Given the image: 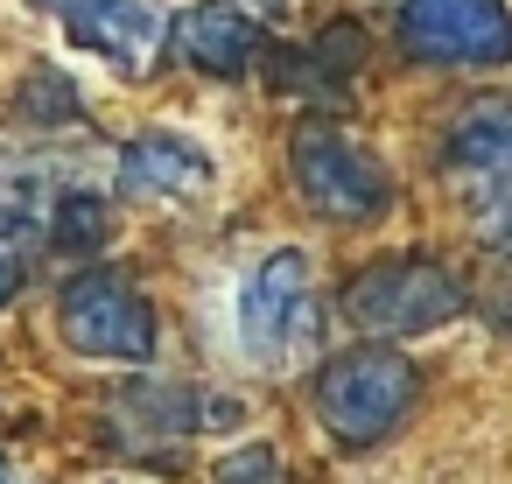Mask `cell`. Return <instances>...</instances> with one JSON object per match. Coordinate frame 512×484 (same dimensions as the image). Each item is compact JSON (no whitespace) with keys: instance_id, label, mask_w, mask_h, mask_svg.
I'll return each mask as SVG.
<instances>
[{"instance_id":"1","label":"cell","mask_w":512,"mask_h":484,"mask_svg":"<svg viewBox=\"0 0 512 484\" xmlns=\"http://www.w3.org/2000/svg\"><path fill=\"white\" fill-rule=\"evenodd\" d=\"M316 281H309V260L295 246H274L246 281H239V302H232V337L253 365H295L302 351H316Z\"/></svg>"},{"instance_id":"2","label":"cell","mask_w":512,"mask_h":484,"mask_svg":"<svg viewBox=\"0 0 512 484\" xmlns=\"http://www.w3.org/2000/svg\"><path fill=\"white\" fill-rule=\"evenodd\" d=\"M57 330H64V344L78 358H99V365H148L155 358V309L113 267H92V274L64 281Z\"/></svg>"},{"instance_id":"3","label":"cell","mask_w":512,"mask_h":484,"mask_svg":"<svg viewBox=\"0 0 512 484\" xmlns=\"http://www.w3.org/2000/svg\"><path fill=\"white\" fill-rule=\"evenodd\" d=\"M407 407H414V365L400 351H344L316 372V414L351 449L393 435Z\"/></svg>"},{"instance_id":"4","label":"cell","mask_w":512,"mask_h":484,"mask_svg":"<svg viewBox=\"0 0 512 484\" xmlns=\"http://www.w3.org/2000/svg\"><path fill=\"white\" fill-rule=\"evenodd\" d=\"M288 169H295L302 204H309L316 218H330V225H372V218H386V204H393L386 169H379L351 134H337V127H302L295 148H288Z\"/></svg>"},{"instance_id":"5","label":"cell","mask_w":512,"mask_h":484,"mask_svg":"<svg viewBox=\"0 0 512 484\" xmlns=\"http://www.w3.org/2000/svg\"><path fill=\"white\" fill-rule=\"evenodd\" d=\"M344 316L372 337H421L463 316V281L435 260H379L344 288Z\"/></svg>"},{"instance_id":"6","label":"cell","mask_w":512,"mask_h":484,"mask_svg":"<svg viewBox=\"0 0 512 484\" xmlns=\"http://www.w3.org/2000/svg\"><path fill=\"white\" fill-rule=\"evenodd\" d=\"M400 43L421 64L498 71V64H512V0H407Z\"/></svg>"},{"instance_id":"7","label":"cell","mask_w":512,"mask_h":484,"mask_svg":"<svg viewBox=\"0 0 512 484\" xmlns=\"http://www.w3.org/2000/svg\"><path fill=\"white\" fill-rule=\"evenodd\" d=\"M36 8L71 36L85 43L92 57H106L113 71H148L155 43H162V15L148 8V0H36Z\"/></svg>"},{"instance_id":"8","label":"cell","mask_w":512,"mask_h":484,"mask_svg":"<svg viewBox=\"0 0 512 484\" xmlns=\"http://www.w3.org/2000/svg\"><path fill=\"white\" fill-rule=\"evenodd\" d=\"M120 190L127 197H204L218 183V162L197 134H176V127H155V134H134L113 162Z\"/></svg>"},{"instance_id":"9","label":"cell","mask_w":512,"mask_h":484,"mask_svg":"<svg viewBox=\"0 0 512 484\" xmlns=\"http://www.w3.org/2000/svg\"><path fill=\"white\" fill-rule=\"evenodd\" d=\"M442 169L470 190H512V99H477L449 120Z\"/></svg>"},{"instance_id":"10","label":"cell","mask_w":512,"mask_h":484,"mask_svg":"<svg viewBox=\"0 0 512 484\" xmlns=\"http://www.w3.org/2000/svg\"><path fill=\"white\" fill-rule=\"evenodd\" d=\"M169 36H176V57L197 64L204 78H246V64L260 57V22L239 0H197L176 15Z\"/></svg>"},{"instance_id":"11","label":"cell","mask_w":512,"mask_h":484,"mask_svg":"<svg viewBox=\"0 0 512 484\" xmlns=\"http://www.w3.org/2000/svg\"><path fill=\"white\" fill-rule=\"evenodd\" d=\"M50 232H57V253H99L106 246V197L99 190H64Z\"/></svg>"},{"instance_id":"12","label":"cell","mask_w":512,"mask_h":484,"mask_svg":"<svg viewBox=\"0 0 512 484\" xmlns=\"http://www.w3.org/2000/svg\"><path fill=\"white\" fill-rule=\"evenodd\" d=\"M218 484H288V477H281V456L253 442V449H239V456L218 463Z\"/></svg>"},{"instance_id":"13","label":"cell","mask_w":512,"mask_h":484,"mask_svg":"<svg viewBox=\"0 0 512 484\" xmlns=\"http://www.w3.org/2000/svg\"><path fill=\"white\" fill-rule=\"evenodd\" d=\"M477 232H484V246H491L498 260H512V190H498V204L477 218Z\"/></svg>"},{"instance_id":"14","label":"cell","mask_w":512,"mask_h":484,"mask_svg":"<svg viewBox=\"0 0 512 484\" xmlns=\"http://www.w3.org/2000/svg\"><path fill=\"white\" fill-rule=\"evenodd\" d=\"M15 288H22V274H15V260H8V253H0V309L15 302Z\"/></svg>"},{"instance_id":"15","label":"cell","mask_w":512,"mask_h":484,"mask_svg":"<svg viewBox=\"0 0 512 484\" xmlns=\"http://www.w3.org/2000/svg\"><path fill=\"white\" fill-rule=\"evenodd\" d=\"M260 8H288V0H260Z\"/></svg>"},{"instance_id":"16","label":"cell","mask_w":512,"mask_h":484,"mask_svg":"<svg viewBox=\"0 0 512 484\" xmlns=\"http://www.w3.org/2000/svg\"><path fill=\"white\" fill-rule=\"evenodd\" d=\"M0 484H8V470H0Z\"/></svg>"}]
</instances>
